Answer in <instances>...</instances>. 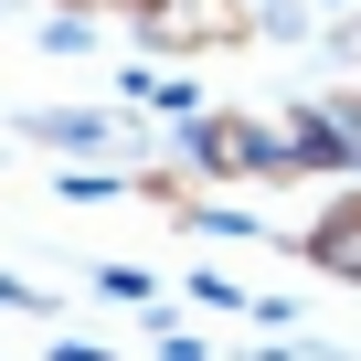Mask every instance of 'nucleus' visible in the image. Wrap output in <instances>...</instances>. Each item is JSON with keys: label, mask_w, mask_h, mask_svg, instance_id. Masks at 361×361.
I'll list each match as a JSON object with an SVG mask.
<instances>
[{"label": "nucleus", "mask_w": 361, "mask_h": 361, "mask_svg": "<svg viewBox=\"0 0 361 361\" xmlns=\"http://www.w3.org/2000/svg\"><path fill=\"white\" fill-rule=\"evenodd\" d=\"M22 138H43V149H117V117H96V106H32Z\"/></svg>", "instance_id": "f257e3e1"}, {"label": "nucleus", "mask_w": 361, "mask_h": 361, "mask_svg": "<svg viewBox=\"0 0 361 361\" xmlns=\"http://www.w3.org/2000/svg\"><path fill=\"white\" fill-rule=\"evenodd\" d=\"M85 43H96V11H54L43 22V54H85Z\"/></svg>", "instance_id": "f03ea898"}, {"label": "nucleus", "mask_w": 361, "mask_h": 361, "mask_svg": "<svg viewBox=\"0 0 361 361\" xmlns=\"http://www.w3.org/2000/svg\"><path fill=\"white\" fill-rule=\"evenodd\" d=\"M329 11H350V0H329Z\"/></svg>", "instance_id": "7ed1b4c3"}]
</instances>
